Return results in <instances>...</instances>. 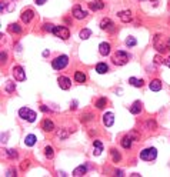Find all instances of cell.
Masks as SVG:
<instances>
[{"label":"cell","mask_w":170,"mask_h":177,"mask_svg":"<svg viewBox=\"0 0 170 177\" xmlns=\"http://www.w3.org/2000/svg\"><path fill=\"white\" fill-rule=\"evenodd\" d=\"M103 123L106 127H112L113 123H115V114L113 113H106L103 114Z\"/></svg>","instance_id":"7c38bea8"},{"label":"cell","mask_w":170,"mask_h":177,"mask_svg":"<svg viewBox=\"0 0 170 177\" xmlns=\"http://www.w3.org/2000/svg\"><path fill=\"white\" fill-rule=\"evenodd\" d=\"M149 88L152 90V91H160L161 90V81L160 80H152L150 81V84H149Z\"/></svg>","instance_id":"e0dca14e"},{"label":"cell","mask_w":170,"mask_h":177,"mask_svg":"<svg viewBox=\"0 0 170 177\" xmlns=\"http://www.w3.org/2000/svg\"><path fill=\"white\" fill-rule=\"evenodd\" d=\"M112 156H113V161H115V163H119V161H120V159H122V157H120V153L117 152L116 149H113V150H112Z\"/></svg>","instance_id":"f546056e"},{"label":"cell","mask_w":170,"mask_h":177,"mask_svg":"<svg viewBox=\"0 0 170 177\" xmlns=\"http://www.w3.org/2000/svg\"><path fill=\"white\" fill-rule=\"evenodd\" d=\"M156 156H157V150L154 147H147V149H144V150L140 152V159L142 160H146V161L154 160Z\"/></svg>","instance_id":"277c9868"},{"label":"cell","mask_w":170,"mask_h":177,"mask_svg":"<svg viewBox=\"0 0 170 177\" xmlns=\"http://www.w3.org/2000/svg\"><path fill=\"white\" fill-rule=\"evenodd\" d=\"M93 154L95 156H100L102 154V152H103V144L102 142H99V140H95V143H93Z\"/></svg>","instance_id":"ac0fdd59"},{"label":"cell","mask_w":170,"mask_h":177,"mask_svg":"<svg viewBox=\"0 0 170 177\" xmlns=\"http://www.w3.org/2000/svg\"><path fill=\"white\" fill-rule=\"evenodd\" d=\"M116 174H117V176H123V173H122V170H117V171H116Z\"/></svg>","instance_id":"ee69618b"},{"label":"cell","mask_w":170,"mask_h":177,"mask_svg":"<svg viewBox=\"0 0 170 177\" xmlns=\"http://www.w3.org/2000/svg\"><path fill=\"white\" fill-rule=\"evenodd\" d=\"M33 17H34V11L30 10V9L21 11V20H23L24 23H30Z\"/></svg>","instance_id":"8fae6325"},{"label":"cell","mask_w":170,"mask_h":177,"mask_svg":"<svg viewBox=\"0 0 170 177\" xmlns=\"http://www.w3.org/2000/svg\"><path fill=\"white\" fill-rule=\"evenodd\" d=\"M73 16H75L77 20H83L86 16H87V11L83 10L80 6H75L73 7Z\"/></svg>","instance_id":"30bf717a"},{"label":"cell","mask_w":170,"mask_h":177,"mask_svg":"<svg viewBox=\"0 0 170 177\" xmlns=\"http://www.w3.org/2000/svg\"><path fill=\"white\" fill-rule=\"evenodd\" d=\"M10 32H13V33H20L21 32V29H20V26L19 24H16V23H13V24H10Z\"/></svg>","instance_id":"d6a6232c"},{"label":"cell","mask_w":170,"mask_h":177,"mask_svg":"<svg viewBox=\"0 0 170 177\" xmlns=\"http://www.w3.org/2000/svg\"><path fill=\"white\" fill-rule=\"evenodd\" d=\"M100 29L102 30H106L109 33H115V30H116V24L112 22L110 19H103L102 22H100Z\"/></svg>","instance_id":"52a82bcc"},{"label":"cell","mask_w":170,"mask_h":177,"mask_svg":"<svg viewBox=\"0 0 170 177\" xmlns=\"http://www.w3.org/2000/svg\"><path fill=\"white\" fill-rule=\"evenodd\" d=\"M132 140H133V139H132L130 136H124V137L122 139V142H120V143H122V147H123V149H130V147H132Z\"/></svg>","instance_id":"ffe728a7"},{"label":"cell","mask_w":170,"mask_h":177,"mask_svg":"<svg viewBox=\"0 0 170 177\" xmlns=\"http://www.w3.org/2000/svg\"><path fill=\"white\" fill-rule=\"evenodd\" d=\"M34 1H36V4H43L46 0H34Z\"/></svg>","instance_id":"b9f144b4"},{"label":"cell","mask_w":170,"mask_h":177,"mask_svg":"<svg viewBox=\"0 0 170 177\" xmlns=\"http://www.w3.org/2000/svg\"><path fill=\"white\" fill-rule=\"evenodd\" d=\"M153 46H154V49L159 50L160 53L167 52V50H170V37L161 36V34H156L154 40H153Z\"/></svg>","instance_id":"6da1fadb"},{"label":"cell","mask_w":170,"mask_h":177,"mask_svg":"<svg viewBox=\"0 0 170 177\" xmlns=\"http://www.w3.org/2000/svg\"><path fill=\"white\" fill-rule=\"evenodd\" d=\"M90 36H92V30H90V29H83V30L80 32V39H82V40H87Z\"/></svg>","instance_id":"484cf974"},{"label":"cell","mask_w":170,"mask_h":177,"mask_svg":"<svg viewBox=\"0 0 170 177\" xmlns=\"http://www.w3.org/2000/svg\"><path fill=\"white\" fill-rule=\"evenodd\" d=\"M27 167H29V161L26 160V161H23V163H21V170H26Z\"/></svg>","instance_id":"f35d334b"},{"label":"cell","mask_w":170,"mask_h":177,"mask_svg":"<svg viewBox=\"0 0 170 177\" xmlns=\"http://www.w3.org/2000/svg\"><path fill=\"white\" fill-rule=\"evenodd\" d=\"M53 149H52V147H50V146H47V147H46V149H44V156H46V157H47V159H52V157H53Z\"/></svg>","instance_id":"4dcf8cb0"},{"label":"cell","mask_w":170,"mask_h":177,"mask_svg":"<svg viewBox=\"0 0 170 177\" xmlns=\"http://www.w3.org/2000/svg\"><path fill=\"white\" fill-rule=\"evenodd\" d=\"M75 80L77 83H85L86 81V74L83 72H76L75 73Z\"/></svg>","instance_id":"cb8c5ba5"},{"label":"cell","mask_w":170,"mask_h":177,"mask_svg":"<svg viewBox=\"0 0 170 177\" xmlns=\"http://www.w3.org/2000/svg\"><path fill=\"white\" fill-rule=\"evenodd\" d=\"M57 83H59V86L62 90H69L70 86H72V81H70V79L66 77V76H60V77L57 79Z\"/></svg>","instance_id":"9c48e42d"},{"label":"cell","mask_w":170,"mask_h":177,"mask_svg":"<svg viewBox=\"0 0 170 177\" xmlns=\"http://www.w3.org/2000/svg\"><path fill=\"white\" fill-rule=\"evenodd\" d=\"M14 88H16V84H14L13 81H7V84H6V91H7V93H11V91H14Z\"/></svg>","instance_id":"836d02e7"},{"label":"cell","mask_w":170,"mask_h":177,"mask_svg":"<svg viewBox=\"0 0 170 177\" xmlns=\"http://www.w3.org/2000/svg\"><path fill=\"white\" fill-rule=\"evenodd\" d=\"M53 29H54V26L52 24V23H46V24L43 26V30H44V32H49V33L53 32Z\"/></svg>","instance_id":"e575fe53"},{"label":"cell","mask_w":170,"mask_h":177,"mask_svg":"<svg viewBox=\"0 0 170 177\" xmlns=\"http://www.w3.org/2000/svg\"><path fill=\"white\" fill-rule=\"evenodd\" d=\"M56 136H57L59 139H62V140H64V139H67V137H69V133L66 132L64 129H60V130H57V133H56Z\"/></svg>","instance_id":"f1b7e54d"},{"label":"cell","mask_w":170,"mask_h":177,"mask_svg":"<svg viewBox=\"0 0 170 177\" xmlns=\"http://www.w3.org/2000/svg\"><path fill=\"white\" fill-rule=\"evenodd\" d=\"M42 127L44 132H53L54 130V124L52 120H49V119H46V120H43L42 123Z\"/></svg>","instance_id":"2e32d148"},{"label":"cell","mask_w":170,"mask_h":177,"mask_svg":"<svg viewBox=\"0 0 170 177\" xmlns=\"http://www.w3.org/2000/svg\"><path fill=\"white\" fill-rule=\"evenodd\" d=\"M166 64H167V67H170V57L166 60Z\"/></svg>","instance_id":"f6af8a7d"},{"label":"cell","mask_w":170,"mask_h":177,"mask_svg":"<svg viewBox=\"0 0 170 177\" xmlns=\"http://www.w3.org/2000/svg\"><path fill=\"white\" fill-rule=\"evenodd\" d=\"M154 63H156V64H160V63H161V59H160V56H156V57H154Z\"/></svg>","instance_id":"ab89813d"},{"label":"cell","mask_w":170,"mask_h":177,"mask_svg":"<svg viewBox=\"0 0 170 177\" xmlns=\"http://www.w3.org/2000/svg\"><path fill=\"white\" fill-rule=\"evenodd\" d=\"M86 173H87V167L86 166H79V167H76L75 170H73V176L75 177H80V176H85Z\"/></svg>","instance_id":"d6986e66"},{"label":"cell","mask_w":170,"mask_h":177,"mask_svg":"<svg viewBox=\"0 0 170 177\" xmlns=\"http://www.w3.org/2000/svg\"><path fill=\"white\" fill-rule=\"evenodd\" d=\"M140 110H142V103H140V101H134L133 106L130 107V113H132V114H139Z\"/></svg>","instance_id":"7402d4cb"},{"label":"cell","mask_w":170,"mask_h":177,"mask_svg":"<svg viewBox=\"0 0 170 177\" xmlns=\"http://www.w3.org/2000/svg\"><path fill=\"white\" fill-rule=\"evenodd\" d=\"M1 62H6V53H1Z\"/></svg>","instance_id":"7bdbcfd3"},{"label":"cell","mask_w":170,"mask_h":177,"mask_svg":"<svg viewBox=\"0 0 170 177\" xmlns=\"http://www.w3.org/2000/svg\"><path fill=\"white\" fill-rule=\"evenodd\" d=\"M99 53H100L102 56L110 55V44L106 43V42L100 43V44H99Z\"/></svg>","instance_id":"5bb4252c"},{"label":"cell","mask_w":170,"mask_h":177,"mask_svg":"<svg viewBox=\"0 0 170 177\" xmlns=\"http://www.w3.org/2000/svg\"><path fill=\"white\" fill-rule=\"evenodd\" d=\"M53 33L56 37H60V39H63V40H67V39L70 37L69 29H67V27H63V26H54Z\"/></svg>","instance_id":"8992f818"},{"label":"cell","mask_w":170,"mask_h":177,"mask_svg":"<svg viewBox=\"0 0 170 177\" xmlns=\"http://www.w3.org/2000/svg\"><path fill=\"white\" fill-rule=\"evenodd\" d=\"M13 76H14V79L17 81H24L26 80V73H24V70H23L21 66H16L13 69Z\"/></svg>","instance_id":"ba28073f"},{"label":"cell","mask_w":170,"mask_h":177,"mask_svg":"<svg viewBox=\"0 0 170 177\" xmlns=\"http://www.w3.org/2000/svg\"><path fill=\"white\" fill-rule=\"evenodd\" d=\"M92 119H93V116H92V114H86V116L82 117V122H87V120H92Z\"/></svg>","instance_id":"8d00e7d4"},{"label":"cell","mask_w":170,"mask_h":177,"mask_svg":"<svg viewBox=\"0 0 170 177\" xmlns=\"http://www.w3.org/2000/svg\"><path fill=\"white\" fill-rule=\"evenodd\" d=\"M129 136H130L132 139H134V140H137V139H139V134H137L136 132H132L130 134H129Z\"/></svg>","instance_id":"74e56055"},{"label":"cell","mask_w":170,"mask_h":177,"mask_svg":"<svg viewBox=\"0 0 170 177\" xmlns=\"http://www.w3.org/2000/svg\"><path fill=\"white\" fill-rule=\"evenodd\" d=\"M107 70H109V67H107L106 63H97L96 72H97L99 74H105V73H107Z\"/></svg>","instance_id":"44dd1931"},{"label":"cell","mask_w":170,"mask_h":177,"mask_svg":"<svg viewBox=\"0 0 170 177\" xmlns=\"http://www.w3.org/2000/svg\"><path fill=\"white\" fill-rule=\"evenodd\" d=\"M89 7H90V10H102V9H105V3L102 1V0H95V1H90L89 3Z\"/></svg>","instance_id":"4fadbf2b"},{"label":"cell","mask_w":170,"mask_h":177,"mask_svg":"<svg viewBox=\"0 0 170 177\" xmlns=\"http://www.w3.org/2000/svg\"><path fill=\"white\" fill-rule=\"evenodd\" d=\"M6 156H7L9 159H16V157H17V152L13 150V149H9V150H6Z\"/></svg>","instance_id":"1f68e13d"},{"label":"cell","mask_w":170,"mask_h":177,"mask_svg":"<svg viewBox=\"0 0 170 177\" xmlns=\"http://www.w3.org/2000/svg\"><path fill=\"white\" fill-rule=\"evenodd\" d=\"M119 19L122 20L123 23H129L130 20H132V13L129 10H123L119 13Z\"/></svg>","instance_id":"9a60e30c"},{"label":"cell","mask_w":170,"mask_h":177,"mask_svg":"<svg viewBox=\"0 0 170 177\" xmlns=\"http://www.w3.org/2000/svg\"><path fill=\"white\" fill-rule=\"evenodd\" d=\"M129 83H130L132 86H134V87H142V86H143V80H142V79L139 80V79H136V77H130L129 79Z\"/></svg>","instance_id":"d4e9b609"},{"label":"cell","mask_w":170,"mask_h":177,"mask_svg":"<svg viewBox=\"0 0 170 177\" xmlns=\"http://www.w3.org/2000/svg\"><path fill=\"white\" fill-rule=\"evenodd\" d=\"M136 44H137V40H136L133 36H129L127 39H126V46H127V47H134Z\"/></svg>","instance_id":"83f0119b"},{"label":"cell","mask_w":170,"mask_h":177,"mask_svg":"<svg viewBox=\"0 0 170 177\" xmlns=\"http://www.w3.org/2000/svg\"><path fill=\"white\" fill-rule=\"evenodd\" d=\"M146 124H147V127L152 129V130H154V129H156V122H154V120H149Z\"/></svg>","instance_id":"d590c367"},{"label":"cell","mask_w":170,"mask_h":177,"mask_svg":"<svg viewBox=\"0 0 170 177\" xmlns=\"http://www.w3.org/2000/svg\"><path fill=\"white\" fill-rule=\"evenodd\" d=\"M76 107H77V101H73V103H72V106H70V109H73V110H75Z\"/></svg>","instance_id":"60d3db41"},{"label":"cell","mask_w":170,"mask_h":177,"mask_svg":"<svg viewBox=\"0 0 170 177\" xmlns=\"http://www.w3.org/2000/svg\"><path fill=\"white\" fill-rule=\"evenodd\" d=\"M112 60H113V63L117 64V66H123V64H126L129 62V55L124 50H117L116 53L113 55Z\"/></svg>","instance_id":"7a4b0ae2"},{"label":"cell","mask_w":170,"mask_h":177,"mask_svg":"<svg viewBox=\"0 0 170 177\" xmlns=\"http://www.w3.org/2000/svg\"><path fill=\"white\" fill-rule=\"evenodd\" d=\"M107 104V99L106 97H102V99H99L97 101H96V107L97 109H105Z\"/></svg>","instance_id":"4316f807"},{"label":"cell","mask_w":170,"mask_h":177,"mask_svg":"<svg viewBox=\"0 0 170 177\" xmlns=\"http://www.w3.org/2000/svg\"><path fill=\"white\" fill-rule=\"evenodd\" d=\"M67 63H69V57L66 55H62V56H57L52 62V67L54 70H62V69H64L67 66Z\"/></svg>","instance_id":"3957f363"},{"label":"cell","mask_w":170,"mask_h":177,"mask_svg":"<svg viewBox=\"0 0 170 177\" xmlns=\"http://www.w3.org/2000/svg\"><path fill=\"white\" fill-rule=\"evenodd\" d=\"M19 116H20L23 120H27V122H30V123H33L36 120V117H37V114L33 110L27 109V107H21L20 110H19Z\"/></svg>","instance_id":"5b68a950"},{"label":"cell","mask_w":170,"mask_h":177,"mask_svg":"<svg viewBox=\"0 0 170 177\" xmlns=\"http://www.w3.org/2000/svg\"><path fill=\"white\" fill-rule=\"evenodd\" d=\"M24 144L26 146H29V147H32L36 144V136L34 134H29V136H26V139H24Z\"/></svg>","instance_id":"603a6c76"}]
</instances>
